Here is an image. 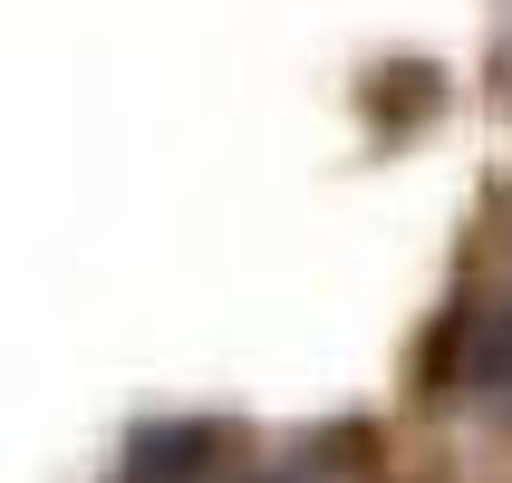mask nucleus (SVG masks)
<instances>
[{"instance_id": "1", "label": "nucleus", "mask_w": 512, "mask_h": 483, "mask_svg": "<svg viewBox=\"0 0 512 483\" xmlns=\"http://www.w3.org/2000/svg\"><path fill=\"white\" fill-rule=\"evenodd\" d=\"M474 377H484V397L512 416V319H493V339H484V358H474Z\"/></svg>"}]
</instances>
